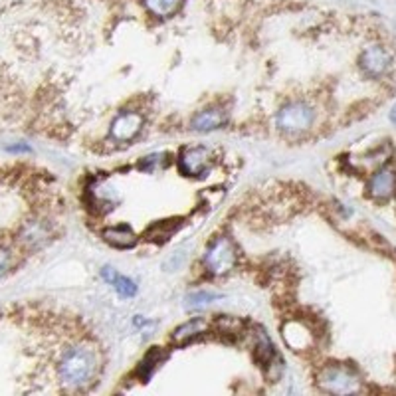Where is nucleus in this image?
<instances>
[{"instance_id":"nucleus-9","label":"nucleus","mask_w":396,"mask_h":396,"mask_svg":"<svg viewBox=\"0 0 396 396\" xmlns=\"http://www.w3.org/2000/svg\"><path fill=\"white\" fill-rule=\"evenodd\" d=\"M396 192V171L392 167L378 169L369 180V194L375 200H388Z\"/></svg>"},{"instance_id":"nucleus-3","label":"nucleus","mask_w":396,"mask_h":396,"mask_svg":"<svg viewBox=\"0 0 396 396\" xmlns=\"http://www.w3.org/2000/svg\"><path fill=\"white\" fill-rule=\"evenodd\" d=\"M204 268H207L212 276H226L236 268L238 261V254H236L234 242L228 236H220L214 242L208 246L207 254H204Z\"/></svg>"},{"instance_id":"nucleus-18","label":"nucleus","mask_w":396,"mask_h":396,"mask_svg":"<svg viewBox=\"0 0 396 396\" xmlns=\"http://www.w3.org/2000/svg\"><path fill=\"white\" fill-rule=\"evenodd\" d=\"M10 264H12V256L6 248H0V279L4 278V273L10 270Z\"/></svg>"},{"instance_id":"nucleus-11","label":"nucleus","mask_w":396,"mask_h":396,"mask_svg":"<svg viewBox=\"0 0 396 396\" xmlns=\"http://www.w3.org/2000/svg\"><path fill=\"white\" fill-rule=\"evenodd\" d=\"M103 240L108 244H111L113 248L119 250H129V248H135L137 246V234L129 228L127 224L119 226H109L103 230Z\"/></svg>"},{"instance_id":"nucleus-1","label":"nucleus","mask_w":396,"mask_h":396,"mask_svg":"<svg viewBox=\"0 0 396 396\" xmlns=\"http://www.w3.org/2000/svg\"><path fill=\"white\" fill-rule=\"evenodd\" d=\"M99 369L95 351L88 345H75L63 353L60 359V378L70 388H80L90 385Z\"/></svg>"},{"instance_id":"nucleus-4","label":"nucleus","mask_w":396,"mask_h":396,"mask_svg":"<svg viewBox=\"0 0 396 396\" xmlns=\"http://www.w3.org/2000/svg\"><path fill=\"white\" fill-rule=\"evenodd\" d=\"M316 113L303 101L289 103L278 113V127L286 133H303L313 125Z\"/></svg>"},{"instance_id":"nucleus-17","label":"nucleus","mask_w":396,"mask_h":396,"mask_svg":"<svg viewBox=\"0 0 396 396\" xmlns=\"http://www.w3.org/2000/svg\"><path fill=\"white\" fill-rule=\"evenodd\" d=\"M162 359H165V355H161V353L157 351V349H155L153 353H149V355H147V359H145L143 363H141V367H139V370L143 372V378L151 377V372L155 370V367H157Z\"/></svg>"},{"instance_id":"nucleus-16","label":"nucleus","mask_w":396,"mask_h":396,"mask_svg":"<svg viewBox=\"0 0 396 396\" xmlns=\"http://www.w3.org/2000/svg\"><path fill=\"white\" fill-rule=\"evenodd\" d=\"M220 293H214V291H194V293H189L187 299H184V306L187 309H204L207 306H210L212 301L220 299Z\"/></svg>"},{"instance_id":"nucleus-6","label":"nucleus","mask_w":396,"mask_h":396,"mask_svg":"<svg viewBox=\"0 0 396 396\" xmlns=\"http://www.w3.org/2000/svg\"><path fill=\"white\" fill-rule=\"evenodd\" d=\"M143 123L145 119L139 111H123V113H119L118 118L113 119L109 133L119 143H129V141H133L141 133Z\"/></svg>"},{"instance_id":"nucleus-15","label":"nucleus","mask_w":396,"mask_h":396,"mask_svg":"<svg viewBox=\"0 0 396 396\" xmlns=\"http://www.w3.org/2000/svg\"><path fill=\"white\" fill-rule=\"evenodd\" d=\"M254 357H256V360L260 363V365H270L271 360L276 359V351H273V345H271L270 337L266 335V331L264 333H258V339H256V343H254Z\"/></svg>"},{"instance_id":"nucleus-8","label":"nucleus","mask_w":396,"mask_h":396,"mask_svg":"<svg viewBox=\"0 0 396 396\" xmlns=\"http://www.w3.org/2000/svg\"><path fill=\"white\" fill-rule=\"evenodd\" d=\"M359 66L363 72L369 78H378L387 72L390 66V54L382 46H369L363 54L359 56Z\"/></svg>"},{"instance_id":"nucleus-13","label":"nucleus","mask_w":396,"mask_h":396,"mask_svg":"<svg viewBox=\"0 0 396 396\" xmlns=\"http://www.w3.org/2000/svg\"><path fill=\"white\" fill-rule=\"evenodd\" d=\"M101 278L105 279L108 283L113 286V289L118 291L121 297H133L137 293V283L133 279H129L127 276H121L119 271H115L113 268L105 266L101 270Z\"/></svg>"},{"instance_id":"nucleus-10","label":"nucleus","mask_w":396,"mask_h":396,"mask_svg":"<svg viewBox=\"0 0 396 396\" xmlns=\"http://www.w3.org/2000/svg\"><path fill=\"white\" fill-rule=\"evenodd\" d=\"M208 331V321L204 317H192L189 321H184L182 325H179L174 331H172V343L174 345H189L190 341H194L197 337H200L202 333Z\"/></svg>"},{"instance_id":"nucleus-12","label":"nucleus","mask_w":396,"mask_h":396,"mask_svg":"<svg viewBox=\"0 0 396 396\" xmlns=\"http://www.w3.org/2000/svg\"><path fill=\"white\" fill-rule=\"evenodd\" d=\"M226 121H228V118H226L224 111L218 108H212L197 113L194 119H192V123H190V127H192L194 131H198V133H208V131L220 129Z\"/></svg>"},{"instance_id":"nucleus-7","label":"nucleus","mask_w":396,"mask_h":396,"mask_svg":"<svg viewBox=\"0 0 396 396\" xmlns=\"http://www.w3.org/2000/svg\"><path fill=\"white\" fill-rule=\"evenodd\" d=\"M281 337L293 351H306L313 345V331L299 319H289L281 325Z\"/></svg>"},{"instance_id":"nucleus-14","label":"nucleus","mask_w":396,"mask_h":396,"mask_svg":"<svg viewBox=\"0 0 396 396\" xmlns=\"http://www.w3.org/2000/svg\"><path fill=\"white\" fill-rule=\"evenodd\" d=\"M143 4L145 9L149 10L153 16L171 19V16H174V14L182 9L184 0H143Z\"/></svg>"},{"instance_id":"nucleus-5","label":"nucleus","mask_w":396,"mask_h":396,"mask_svg":"<svg viewBox=\"0 0 396 396\" xmlns=\"http://www.w3.org/2000/svg\"><path fill=\"white\" fill-rule=\"evenodd\" d=\"M214 157L207 147H189L182 149L179 159V167L182 174L187 177H204L212 169Z\"/></svg>"},{"instance_id":"nucleus-2","label":"nucleus","mask_w":396,"mask_h":396,"mask_svg":"<svg viewBox=\"0 0 396 396\" xmlns=\"http://www.w3.org/2000/svg\"><path fill=\"white\" fill-rule=\"evenodd\" d=\"M317 382L325 392L331 395H357L363 388L360 377L347 365H327L319 372Z\"/></svg>"},{"instance_id":"nucleus-19","label":"nucleus","mask_w":396,"mask_h":396,"mask_svg":"<svg viewBox=\"0 0 396 396\" xmlns=\"http://www.w3.org/2000/svg\"><path fill=\"white\" fill-rule=\"evenodd\" d=\"M390 121H392V123L396 125V105L392 108V111H390Z\"/></svg>"}]
</instances>
